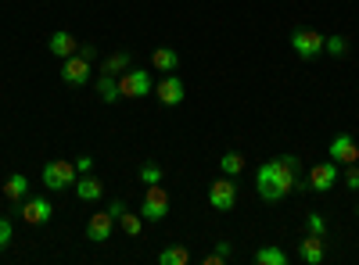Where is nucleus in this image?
<instances>
[{
	"label": "nucleus",
	"mask_w": 359,
	"mask_h": 265,
	"mask_svg": "<svg viewBox=\"0 0 359 265\" xmlns=\"http://www.w3.org/2000/svg\"><path fill=\"white\" fill-rule=\"evenodd\" d=\"M118 222H123V233H126V237H140V229H144V215H140V212H130V208H126Z\"/></svg>",
	"instance_id": "obj_22"
},
{
	"label": "nucleus",
	"mask_w": 359,
	"mask_h": 265,
	"mask_svg": "<svg viewBox=\"0 0 359 265\" xmlns=\"http://www.w3.org/2000/svg\"><path fill=\"white\" fill-rule=\"evenodd\" d=\"M90 72H94V62H86L83 54H72V57L62 62V83L65 86H86Z\"/></svg>",
	"instance_id": "obj_8"
},
{
	"label": "nucleus",
	"mask_w": 359,
	"mask_h": 265,
	"mask_svg": "<svg viewBox=\"0 0 359 265\" xmlns=\"http://www.w3.org/2000/svg\"><path fill=\"white\" fill-rule=\"evenodd\" d=\"M97 97L104 101V104H115L118 97H123V90H118V76H97Z\"/></svg>",
	"instance_id": "obj_18"
},
{
	"label": "nucleus",
	"mask_w": 359,
	"mask_h": 265,
	"mask_svg": "<svg viewBox=\"0 0 359 265\" xmlns=\"http://www.w3.org/2000/svg\"><path fill=\"white\" fill-rule=\"evenodd\" d=\"M345 187H348V190H359V165H348V172H345Z\"/></svg>",
	"instance_id": "obj_28"
},
{
	"label": "nucleus",
	"mask_w": 359,
	"mask_h": 265,
	"mask_svg": "<svg viewBox=\"0 0 359 265\" xmlns=\"http://www.w3.org/2000/svg\"><path fill=\"white\" fill-rule=\"evenodd\" d=\"M140 183H147V187L162 183V169H158L155 162H144V165H140Z\"/></svg>",
	"instance_id": "obj_25"
},
{
	"label": "nucleus",
	"mask_w": 359,
	"mask_h": 265,
	"mask_svg": "<svg viewBox=\"0 0 359 265\" xmlns=\"http://www.w3.org/2000/svg\"><path fill=\"white\" fill-rule=\"evenodd\" d=\"M76 172H79V176H83V172H94V158H90V155L76 158Z\"/></svg>",
	"instance_id": "obj_29"
},
{
	"label": "nucleus",
	"mask_w": 359,
	"mask_h": 265,
	"mask_svg": "<svg viewBox=\"0 0 359 265\" xmlns=\"http://www.w3.org/2000/svg\"><path fill=\"white\" fill-rule=\"evenodd\" d=\"M291 47H294V54L302 57V62H313V57L323 54V33H316V29H294Z\"/></svg>",
	"instance_id": "obj_5"
},
{
	"label": "nucleus",
	"mask_w": 359,
	"mask_h": 265,
	"mask_svg": "<svg viewBox=\"0 0 359 265\" xmlns=\"http://www.w3.org/2000/svg\"><path fill=\"white\" fill-rule=\"evenodd\" d=\"M306 226H309V233H320V237L327 233V222H323V215H316V212L306 215Z\"/></svg>",
	"instance_id": "obj_27"
},
{
	"label": "nucleus",
	"mask_w": 359,
	"mask_h": 265,
	"mask_svg": "<svg viewBox=\"0 0 359 265\" xmlns=\"http://www.w3.org/2000/svg\"><path fill=\"white\" fill-rule=\"evenodd\" d=\"M298 169H302V162H298V155H280L273 162H262L259 172H255V190L262 201H284L291 190H294V180H298Z\"/></svg>",
	"instance_id": "obj_1"
},
{
	"label": "nucleus",
	"mask_w": 359,
	"mask_h": 265,
	"mask_svg": "<svg viewBox=\"0 0 359 265\" xmlns=\"http://www.w3.org/2000/svg\"><path fill=\"white\" fill-rule=\"evenodd\" d=\"M11 237H15L11 219H8V215H0V248H8V244H11Z\"/></svg>",
	"instance_id": "obj_26"
},
{
	"label": "nucleus",
	"mask_w": 359,
	"mask_h": 265,
	"mask_svg": "<svg viewBox=\"0 0 359 265\" xmlns=\"http://www.w3.org/2000/svg\"><path fill=\"white\" fill-rule=\"evenodd\" d=\"M18 215H22L29 226H47V222L54 219V204H50V197H25V201L18 204Z\"/></svg>",
	"instance_id": "obj_7"
},
{
	"label": "nucleus",
	"mask_w": 359,
	"mask_h": 265,
	"mask_svg": "<svg viewBox=\"0 0 359 265\" xmlns=\"http://www.w3.org/2000/svg\"><path fill=\"white\" fill-rule=\"evenodd\" d=\"M140 215H144L147 222H162V219L169 215V194H165V187H162V183L147 187L144 204H140Z\"/></svg>",
	"instance_id": "obj_4"
},
{
	"label": "nucleus",
	"mask_w": 359,
	"mask_h": 265,
	"mask_svg": "<svg viewBox=\"0 0 359 265\" xmlns=\"http://www.w3.org/2000/svg\"><path fill=\"white\" fill-rule=\"evenodd\" d=\"M108 212H111V219H123V212H126V201H111V204H108Z\"/></svg>",
	"instance_id": "obj_30"
},
{
	"label": "nucleus",
	"mask_w": 359,
	"mask_h": 265,
	"mask_svg": "<svg viewBox=\"0 0 359 265\" xmlns=\"http://www.w3.org/2000/svg\"><path fill=\"white\" fill-rule=\"evenodd\" d=\"M327 155H331V162H338V165H355V162H359V143H355L352 136L338 133V136L331 140V147H327Z\"/></svg>",
	"instance_id": "obj_10"
},
{
	"label": "nucleus",
	"mask_w": 359,
	"mask_h": 265,
	"mask_svg": "<svg viewBox=\"0 0 359 265\" xmlns=\"http://www.w3.org/2000/svg\"><path fill=\"white\" fill-rule=\"evenodd\" d=\"M184 79H180L176 72H169V76H162L158 83H155V97L165 104V108H176L180 101H184Z\"/></svg>",
	"instance_id": "obj_9"
},
{
	"label": "nucleus",
	"mask_w": 359,
	"mask_h": 265,
	"mask_svg": "<svg viewBox=\"0 0 359 265\" xmlns=\"http://www.w3.org/2000/svg\"><path fill=\"white\" fill-rule=\"evenodd\" d=\"M47 50L65 62V57H72V54L79 50V40H76L72 33H65V29H57V33H50V40H47Z\"/></svg>",
	"instance_id": "obj_14"
},
{
	"label": "nucleus",
	"mask_w": 359,
	"mask_h": 265,
	"mask_svg": "<svg viewBox=\"0 0 359 265\" xmlns=\"http://www.w3.org/2000/svg\"><path fill=\"white\" fill-rule=\"evenodd\" d=\"M4 197L11 201V204H22L25 197H29V180L22 172H11L8 176V183H4Z\"/></svg>",
	"instance_id": "obj_17"
},
{
	"label": "nucleus",
	"mask_w": 359,
	"mask_h": 265,
	"mask_svg": "<svg viewBox=\"0 0 359 265\" xmlns=\"http://www.w3.org/2000/svg\"><path fill=\"white\" fill-rule=\"evenodd\" d=\"M151 69L162 72V76L176 72V69H180V54H176L172 47H155V54H151Z\"/></svg>",
	"instance_id": "obj_16"
},
{
	"label": "nucleus",
	"mask_w": 359,
	"mask_h": 265,
	"mask_svg": "<svg viewBox=\"0 0 359 265\" xmlns=\"http://www.w3.org/2000/svg\"><path fill=\"white\" fill-rule=\"evenodd\" d=\"M334 183H338V162H320V165H313V172H309V190L327 194V190H334Z\"/></svg>",
	"instance_id": "obj_11"
},
{
	"label": "nucleus",
	"mask_w": 359,
	"mask_h": 265,
	"mask_svg": "<svg viewBox=\"0 0 359 265\" xmlns=\"http://www.w3.org/2000/svg\"><path fill=\"white\" fill-rule=\"evenodd\" d=\"M76 162H65V158H57V162H47L43 165V176H40V180H43V187L47 190H65V187H72L76 183Z\"/></svg>",
	"instance_id": "obj_2"
},
{
	"label": "nucleus",
	"mask_w": 359,
	"mask_h": 265,
	"mask_svg": "<svg viewBox=\"0 0 359 265\" xmlns=\"http://www.w3.org/2000/svg\"><path fill=\"white\" fill-rule=\"evenodd\" d=\"M255 262H259V265H287L291 258H287V251H284V248L266 244V248H259V251H255Z\"/></svg>",
	"instance_id": "obj_19"
},
{
	"label": "nucleus",
	"mask_w": 359,
	"mask_h": 265,
	"mask_svg": "<svg viewBox=\"0 0 359 265\" xmlns=\"http://www.w3.org/2000/svg\"><path fill=\"white\" fill-rule=\"evenodd\" d=\"M111 229H115L111 212H94V215H90V222H86V237L94 241V244H104V241H111Z\"/></svg>",
	"instance_id": "obj_13"
},
{
	"label": "nucleus",
	"mask_w": 359,
	"mask_h": 265,
	"mask_svg": "<svg viewBox=\"0 0 359 265\" xmlns=\"http://www.w3.org/2000/svg\"><path fill=\"white\" fill-rule=\"evenodd\" d=\"M230 251H233L230 241H216V255H219V258H230Z\"/></svg>",
	"instance_id": "obj_31"
},
{
	"label": "nucleus",
	"mask_w": 359,
	"mask_h": 265,
	"mask_svg": "<svg viewBox=\"0 0 359 265\" xmlns=\"http://www.w3.org/2000/svg\"><path fill=\"white\" fill-rule=\"evenodd\" d=\"M323 255H327V248H323V237H320V233H309V237L298 244V258H302L306 265H320Z\"/></svg>",
	"instance_id": "obj_15"
},
{
	"label": "nucleus",
	"mask_w": 359,
	"mask_h": 265,
	"mask_svg": "<svg viewBox=\"0 0 359 265\" xmlns=\"http://www.w3.org/2000/svg\"><path fill=\"white\" fill-rule=\"evenodd\" d=\"M219 169H223V176H241V172H245V155L226 151V155L219 158Z\"/></svg>",
	"instance_id": "obj_21"
},
{
	"label": "nucleus",
	"mask_w": 359,
	"mask_h": 265,
	"mask_svg": "<svg viewBox=\"0 0 359 265\" xmlns=\"http://www.w3.org/2000/svg\"><path fill=\"white\" fill-rule=\"evenodd\" d=\"M76 54H83V57H86V62H94V57H97V50H94V47H79Z\"/></svg>",
	"instance_id": "obj_32"
},
{
	"label": "nucleus",
	"mask_w": 359,
	"mask_h": 265,
	"mask_svg": "<svg viewBox=\"0 0 359 265\" xmlns=\"http://www.w3.org/2000/svg\"><path fill=\"white\" fill-rule=\"evenodd\" d=\"M118 90H123V97H130V101L147 97L151 94V72L147 69H126L123 76H118Z\"/></svg>",
	"instance_id": "obj_3"
},
{
	"label": "nucleus",
	"mask_w": 359,
	"mask_h": 265,
	"mask_svg": "<svg viewBox=\"0 0 359 265\" xmlns=\"http://www.w3.org/2000/svg\"><path fill=\"white\" fill-rule=\"evenodd\" d=\"M158 262H162V265H187L191 255H187V248H165V251L158 255Z\"/></svg>",
	"instance_id": "obj_23"
},
{
	"label": "nucleus",
	"mask_w": 359,
	"mask_h": 265,
	"mask_svg": "<svg viewBox=\"0 0 359 265\" xmlns=\"http://www.w3.org/2000/svg\"><path fill=\"white\" fill-rule=\"evenodd\" d=\"M323 50L334 54V57H345L348 54V40L345 36H323Z\"/></svg>",
	"instance_id": "obj_24"
},
{
	"label": "nucleus",
	"mask_w": 359,
	"mask_h": 265,
	"mask_svg": "<svg viewBox=\"0 0 359 265\" xmlns=\"http://www.w3.org/2000/svg\"><path fill=\"white\" fill-rule=\"evenodd\" d=\"M355 215H359V204H355Z\"/></svg>",
	"instance_id": "obj_34"
},
{
	"label": "nucleus",
	"mask_w": 359,
	"mask_h": 265,
	"mask_svg": "<svg viewBox=\"0 0 359 265\" xmlns=\"http://www.w3.org/2000/svg\"><path fill=\"white\" fill-rule=\"evenodd\" d=\"M223 262H226V258H219L216 251H212V255H205V265H223Z\"/></svg>",
	"instance_id": "obj_33"
},
{
	"label": "nucleus",
	"mask_w": 359,
	"mask_h": 265,
	"mask_svg": "<svg viewBox=\"0 0 359 265\" xmlns=\"http://www.w3.org/2000/svg\"><path fill=\"white\" fill-rule=\"evenodd\" d=\"M126 69H130V54H126V50L108 54V57H104V65H101V72H104V76H123Z\"/></svg>",
	"instance_id": "obj_20"
},
{
	"label": "nucleus",
	"mask_w": 359,
	"mask_h": 265,
	"mask_svg": "<svg viewBox=\"0 0 359 265\" xmlns=\"http://www.w3.org/2000/svg\"><path fill=\"white\" fill-rule=\"evenodd\" d=\"M208 204H212L216 212H230L237 204V183L233 176H219L216 183H208Z\"/></svg>",
	"instance_id": "obj_6"
},
{
	"label": "nucleus",
	"mask_w": 359,
	"mask_h": 265,
	"mask_svg": "<svg viewBox=\"0 0 359 265\" xmlns=\"http://www.w3.org/2000/svg\"><path fill=\"white\" fill-rule=\"evenodd\" d=\"M72 190H76V197H79V201H86V204H94V201H101V197H104V183L97 180V176H90V172L76 176Z\"/></svg>",
	"instance_id": "obj_12"
}]
</instances>
